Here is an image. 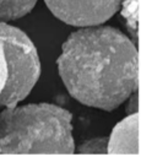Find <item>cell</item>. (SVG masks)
I'll return each mask as SVG.
<instances>
[{"instance_id":"obj_1","label":"cell","mask_w":141,"mask_h":157,"mask_svg":"<svg viewBox=\"0 0 141 157\" xmlns=\"http://www.w3.org/2000/svg\"><path fill=\"white\" fill-rule=\"evenodd\" d=\"M67 92L80 103L116 109L139 88V52L112 26H86L72 32L56 60Z\"/></svg>"},{"instance_id":"obj_2","label":"cell","mask_w":141,"mask_h":157,"mask_svg":"<svg viewBox=\"0 0 141 157\" xmlns=\"http://www.w3.org/2000/svg\"><path fill=\"white\" fill-rule=\"evenodd\" d=\"M72 114L55 104L9 107L0 113V155L75 153Z\"/></svg>"},{"instance_id":"obj_3","label":"cell","mask_w":141,"mask_h":157,"mask_svg":"<svg viewBox=\"0 0 141 157\" xmlns=\"http://www.w3.org/2000/svg\"><path fill=\"white\" fill-rule=\"evenodd\" d=\"M0 44L5 54L7 77L0 93V108L15 107L25 99L40 75L37 48L20 28L0 22Z\"/></svg>"},{"instance_id":"obj_4","label":"cell","mask_w":141,"mask_h":157,"mask_svg":"<svg viewBox=\"0 0 141 157\" xmlns=\"http://www.w3.org/2000/svg\"><path fill=\"white\" fill-rule=\"evenodd\" d=\"M60 21L77 27L102 25L115 15L124 0H44Z\"/></svg>"},{"instance_id":"obj_5","label":"cell","mask_w":141,"mask_h":157,"mask_svg":"<svg viewBox=\"0 0 141 157\" xmlns=\"http://www.w3.org/2000/svg\"><path fill=\"white\" fill-rule=\"evenodd\" d=\"M140 115L137 113L128 114L119 121L108 137L107 153L110 155H140Z\"/></svg>"},{"instance_id":"obj_6","label":"cell","mask_w":141,"mask_h":157,"mask_svg":"<svg viewBox=\"0 0 141 157\" xmlns=\"http://www.w3.org/2000/svg\"><path fill=\"white\" fill-rule=\"evenodd\" d=\"M38 0H0V22L17 20L29 13Z\"/></svg>"},{"instance_id":"obj_7","label":"cell","mask_w":141,"mask_h":157,"mask_svg":"<svg viewBox=\"0 0 141 157\" xmlns=\"http://www.w3.org/2000/svg\"><path fill=\"white\" fill-rule=\"evenodd\" d=\"M120 15L126 20V28L132 40H139L140 28V0H124L120 6Z\"/></svg>"},{"instance_id":"obj_8","label":"cell","mask_w":141,"mask_h":157,"mask_svg":"<svg viewBox=\"0 0 141 157\" xmlns=\"http://www.w3.org/2000/svg\"><path fill=\"white\" fill-rule=\"evenodd\" d=\"M108 137H94L85 141L77 147L78 153H107Z\"/></svg>"},{"instance_id":"obj_9","label":"cell","mask_w":141,"mask_h":157,"mask_svg":"<svg viewBox=\"0 0 141 157\" xmlns=\"http://www.w3.org/2000/svg\"><path fill=\"white\" fill-rule=\"evenodd\" d=\"M129 103L126 105V113L132 114L139 112V88H136L130 96H129Z\"/></svg>"},{"instance_id":"obj_10","label":"cell","mask_w":141,"mask_h":157,"mask_svg":"<svg viewBox=\"0 0 141 157\" xmlns=\"http://www.w3.org/2000/svg\"><path fill=\"white\" fill-rule=\"evenodd\" d=\"M7 77V70H6V61H5V54L2 50V45L0 44V93L4 88L5 81Z\"/></svg>"}]
</instances>
